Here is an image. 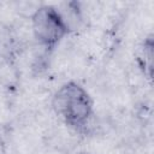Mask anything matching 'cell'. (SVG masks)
<instances>
[{"instance_id": "4", "label": "cell", "mask_w": 154, "mask_h": 154, "mask_svg": "<svg viewBox=\"0 0 154 154\" xmlns=\"http://www.w3.org/2000/svg\"><path fill=\"white\" fill-rule=\"evenodd\" d=\"M0 154H7V144L4 135L1 134V130H0Z\"/></svg>"}, {"instance_id": "5", "label": "cell", "mask_w": 154, "mask_h": 154, "mask_svg": "<svg viewBox=\"0 0 154 154\" xmlns=\"http://www.w3.org/2000/svg\"><path fill=\"white\" fill-rule=\"evenodd\" d=\"M87 154H89V153H87Z\"/></svg>"}, {"instance_id": "3", "label": "cell", "mask_w": 154, "mask_h": 154, "mask_svg": "<svg viewBox=\"0 0 154 154\" xmlns=\"http://www.w3.org/2000/svg\"><path fill=\"white\" fill-rule=\"evenodd\" d=\"M153 57H154V41L153 35H148L142 42L137 46L135 59L141 72L148 78L152 79L153 73Z\"/></svg>"}, {"instance_id": "2", "label": "cell", "mask_w": 154, "mask_h": 154, "mask_svg": "<svg viewBox=\"0 0 154 154\" xmlns=\"http://www.w3.org/2000/svg\"><path fill=\"white\" fill-rule=\"evenodd\" d=\"M71 30L70 23L55 6L41 5L31 16L32 36L46 54L53 53Z\"/></svg>"}, {"instance_id": "1", "label": "cell", "mask_w": 154, "mask_h": 154, "mask_svg": "<svg viewBox=\"0 0 154 154\" xmlns=\"http://www.w3.org/2000/svg\"><path fill=\"white\" fill-rule=\"evenodd\" d=\"M52 108L61 123L76 132H85L95 114L93 97L76 81L65 82L54 91Z\"/></svg>"}]
</instances>
